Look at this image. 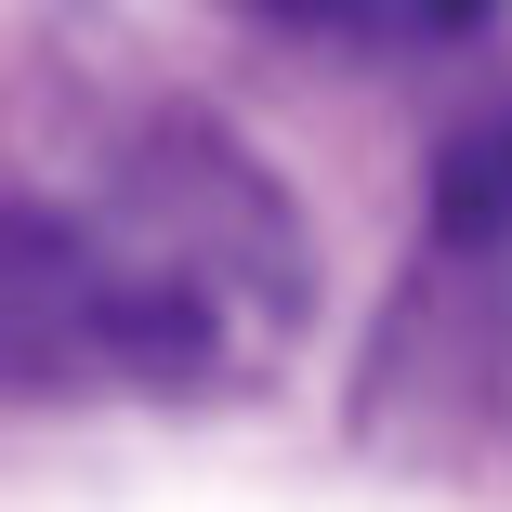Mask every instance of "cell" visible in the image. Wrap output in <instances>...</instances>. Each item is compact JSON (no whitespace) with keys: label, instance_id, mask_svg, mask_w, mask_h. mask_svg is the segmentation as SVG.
<instances>
[{"label":"cell","instance_id":"3957f363","mask_svg":"<svg viewBox=\"0 0 512 512\" xmlns=\"http://www.w3.org/2000/svg\"><path fill=\"white\" fill-rule=\"evenodd\" d=\"M276 27H316V40H355V53H421V40H460L486 27L499 0H250Z\"/></svg>","mask_w":512,"mask_h":512},{"label":"cell","instance_id":"6da1fadb","mask_svg":"<svg viewBox=\"0 0 512 512\" xmlns=\"http://www.w3.org/2000/svg\"><path fill=\"white\" fill-rule=\"evenodd\" d=\"M145 237L53 197H0V381L14 394H197L289 316V211L224 132H158L132 158Z\"/></svg>","mask_w":512,"mask_h":512},{"label":"cell","instance_id":"7a4b0ae2","mask_svg":"<svg viewBox=\"0 0 512 512\" xmlns=\"http://www.w3.org/2000/svg\"><path fill=\"white\" fill-rule=\"evenodd\" d=\"M434 237L447 250H512V92L434 145Z\"/></svg>","mask_w":512,"mask_h":512}]
</instances>
